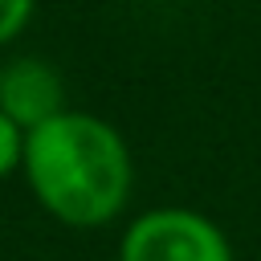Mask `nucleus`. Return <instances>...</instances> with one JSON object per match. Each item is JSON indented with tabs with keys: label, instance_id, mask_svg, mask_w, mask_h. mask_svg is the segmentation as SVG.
I'll return each instance as SVG.
<instances>
[{
	"label": "nucleus",
	"instance_id": "obj_2",
	"mask_svg": "<svg viewBox=\"0 0 261 261\" xmlns=\"http://www.w3.org/2000/svg\"><path fill=\"white\" fill-rule=\"evenodd\" d=\"M118 261H232V245L196 208H151L126 224Z\"/></svg>",
	"mask_w": 261,
	"mask_h": 261
},
{
	"label": "nucleus",
	"instance_id": "obj_1",
	"mask_svg": "<svg viewBox=\"0 0 261 261\" xmlns=\"http://www.w3.org/2000/svg\"><path fill=\"white\" fill-rule=\"evenodd\" d=\"M20 171L37 204L69 228L110 224L135 184L126 139L98 114L61 110L24 135Z\"/></svg>",
	"mask_w": 261,
	"mask_h": 261
},
{
	"label": "nucleus",
	"instance_id": "obj_5",
	"mask_svg": "<svg viewBox=\"0 0 261 261\" xmlns=\"http://www.w3.org/2000/svg\"><path fill=\"white\" fill-rule=\"evenodd\" d=\"M33 8H37V0H0V45L16 41L29 29Z\"/></svg>",
	"mask_w": 261,
	"mask_h": 261
},
{
	"label": "nucleus",
	"instance_id": "obj_3",
	"mask_svg": "<svg viewBox=\"0 0 261 261\" xmlns=\"http://www.w3.org/2000/svg\"><path fill=\"white\" fill-rule=\"evenodd\" d=\"M65 106L61 73L41 57H8L0 65V114H8L24 135L49 122Z\"/></svg>",
	"mask_w": 261,
	"mask_h": 261
},
{
	"label": "nucleus",
	"instance_id": "obj_4",
	"mask_svg": "<svg viewBox=\"0 0 261 261\" xmlns=\"http://www.w3.org/2000/svg\"><path fill=\"white\" fill-rule=\"evenodd\" d=\"M20 159H24V130L8 114H0V179H8L20 167Z\"/></svg>",
	"mask_w": 261,
	"mask_h": 261
}]
</instances>
